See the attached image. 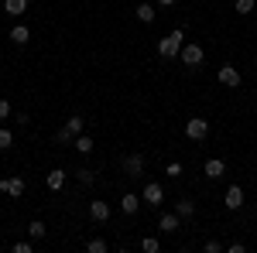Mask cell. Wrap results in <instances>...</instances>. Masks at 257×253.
Here are the masks:
<instances>
[{"mask_svg":"<svg viewBox=\"0 0 257 253\" xmlns=\"http://www.w3.org/2000/svg\"><path fill=\"white\" fill-rule=\"evenodd\" d=\"M182 45H185V35H182V31H172V35H165V38L158 41V55L161 59H178Z\"/></svg>","mask_w":257,"mask_h":253,"instance_id":"1","label":"cell"},{"mask_svg":"<svg viewBox=\"0 0 257 253\" xmlns=\"http://www.w3.org/2000/svg\"><path fill=\"white\" fill-rule=\"evenodd\" d=\"M82 127H86V120H82V117H69V120H65V127L55 134V140H59V144H72V140L82 134Z\"/></svg>","mask_w":257,"mask_h":253,"instance_id":"2","label":"cell"},{"mask_svg":"<svg viewBox=\"0 0 257 253\" xmlns=\"http://www.w3.org/2000/svg\"><path fill=\"white\" fill-rule=\"evenodd\" d=\"M120 171L127 178H141L144 175V154H123L120 157Z\"/></svg>","mask_w":257,"mask_h":253,"instance_id":"3","label":"cell"},{"mask_svg":"<svg viewBox=\"0 0 257 253\" xmlns=\"http://www.w3.org/2000/svg\"><path fill=\"white\" fill-rule=\"evenodd\" d=\"M206 134H209V120H202V117L185 120V137L189 140H206Z\"/></svg>","mask_w":257,"mask_h":253,"instance_id":"4","label":"cell"},{"mask_svg":"<svg viewBox=\"0 0 257 253\" xmlns=\"http://www.w3.org/2000/svg\"><path fill=\"white\" fill-rule=\"evenodd\" d=\"M141 202H144V205H161V202H165V188H161L158 181H148V185L141 188Z\"/></svg>","mask_w":257,"mask_h":253,"instance_id":"5","label":"cell"},{"mask_svg":"<svg viewBox=\"0 0 257 253\" xmlns=\"http://www.w3.org/2000/svg\"><path fill=\"white\" fill-rule=\"evenodd\" d=\"M178 59H182V65H189V69L202 65V45H182Z\"/></svg>","mask_w":257,"mask_h":253,"instance_id":"6","label":"cell"},{"mask_svg":"<svg viewBox=\"0 0 257 253\" xmlns=\"http://www.w3.org/2000/svg\"><path fill=\"white\" fill-rule=\"evenodd\" d=\"M24 178H18V175H11V178H0V192L4 195H11V198H21L24 195Z\"/></svg>","mask_w":257,"mask_h":253,"instance_id":"7","label":"cell"},{"mask_svg":"<svg viewBox=\"0 0 257 253\" xmlns=\"http://www.w3.org/2000/svg\"><path fill=\"white\" fill-rule=\"evenodd\" d=\"M216 79L223 82V86H230V89H237V86H240V69H237V65H219Z\"/></svg>","mask_w":257,"mask_h":253,"instance_id":"8","label":"cell"},{"mask_svg":"<svg viewBox=\"0 0 257 253\" xmlns=\"http://www.w3.org/2000/svg\"><path fill=\"white\" fill-rule=\"evenodd\" d=\"M223 202H226V209H230V212L243 209V188H240V185H230L226 195H223Z\"/></svg>","mask_w":257,"mask_h":253,"instance_id":"9","label":"cell"},{"mask_svg":"<svg viewBox=\"0 0 257 253\" xmlns=\"http://www.w3.org/2000/svg\"><path fill=\"white\" fill-rule=\"evenodd\" d=\"M141 205H144V202H141V195H134V192H123V195H120V212H123V215H134Z\"/></svg>","mask_w":257,"mask_h":253,"instance_id":"10","label":"cell"},{"mask_svg":"<svg viewBox=\"0 0 257 253\" xmlns=\"http://www.w3.org/2000/svg\"><path fill=\"white\" fill-rule=\"evenodd\" d=\"M202 175L213 178V181H216V178H223V175H226V161H219V157L206 161V164H202Z\"/></svg>","mask_w":257,"mask_h":253,"instance_id":"11","label":"cell"},{"mask_svg":"<svg viewBox=\"0 0 257 253\" xmlns=\"http://www.w3.org/2000/svg\"><path fill=\"white\" fill-rule=\"evenodd\" d=\"M158 229L161 233H175V229H182V215L178 212H165L158 219Z\"/></svg>","mask_w":257,"mask_h":253,"instance_id":"12","label":"cell"},{"mask_svg":"<svg viewBox=\"0 0 257 253\" xmlns=\"http://www.w3.org/2000/svg\"><path fill=\"white\" fill-rule=\"evenodd\" d=\"M89 215H93V222H106L110 219V205L106 202H89Z\"/></svg>","mask_w":257,"mask_h":253,"instance_id":"13","label":"cell"},{"mask_svg":"<svg viewBox=\"0 0 257 253\" xmlns=\"http://www.w3.org/2000/svg\"><path fill=\"white\" fill-rule=\"evenodd\" d=\"M45 185H48L52 192H59L62 185H65V171H62V168H52V171H48V178H45Z\"/></svg>","mask_w":257,"mask_h":253,"instance_id":"14","label":"cell"},{"mask_svg":"<svg viewBox=\"0 0 257 253\" xmlns=\"http://www.w3.org/2000/svg\"><path fill=\"white\" fill-rule=\"evenodd\" d=\"M175 212L182 215V219H192V215H196V202H192V198H178V202H175Z\"/></svg>","mask_w":257,"mask_h":253,"instance_id":"15","label":"cell"},{"mask_svg":"<svg viewBox=\"0 0 257 253\" xmlns=\"http://www.w3.org/2000/svg\"><path fill=\"white\" fill-rule=\"evenodd\" d=\"M4 11H7L11 18H21V14L28 11V0H4Z\"/></svg>","mask_w":257,"mask_h":253,"instance_id":"16","label":"cell"},{"mask_svg":"<svg viewBox=\"0 0 257 253\" xmlns=\"http://www.w3.org/2000/svg\"><path fill=\"white\" fill-rule=\"evenodd\" d=\"M11 41H14V45H28V41H31V31H28L24 24H18V28H11Z\"/></svg>","mask_w":257,"mask_h":253,"instance_id":"17","label":"cell"},{"mask_svg":"<svg viewBox=\"0 0 257 253\" xmlns=\"http://www.w3.org/2000/svg\"><path fill=\"white\" fill-rule=\"evenodd\" d=\"M45 233H48V226H45L41 219H31V222H28V236H31V239H41Z\"/></svg>","mask_w":257,"mask_h":253,"instance_id":"18","label":"cell"},{"mask_svg":"<svg viewBox=\"0 0 257 253\" xmlns=\"http://www.w3.org/2000/svg\"><path fill=\"white\" fill-rule=\"evenodd\" d=\"M72 144H76V151H79V154H93V137L79 134L76 140H72Z\"/></svg>","mask_w":257,"mask_h":253,"instance_id":"19","label":"cell"},{"mask_svg":"<svg viewBox=\"0 0 257 253\" xmlns=\"http://www.w3.org/2000/svg\"><path fill=\"white\" fill-rule=\"evenodd\" d=\"M134 14H138V21L151 24V21H155V7H151V4H138V11H134Z\"/></svg>","mask_w":257,"mask_h":253,"instance_id":"20","label":"cell"},{"mask_svg":"<svg viewBox=\"0 0 257 253\" xmlns=\"http://www.w3.org/2000/svg\"><path fill=\"white\" fill-rule=\"evenodd\" d=\"M76 178H79V185H93V181H96V171H93V168H79Z\"/></svg>","mask_w":257,"mask_h":253,"instance_id":"21","label":"cell"},{"mask_svg":"<svg viewBox=\"0 0 257 253\" xmlns=\"http://www.w3.org/2000/svg\"><path fill=\"white\" fill-rule=\"evenodd\" d=\"M141 250H144V253H158L161 243L155 239V236H144V239H141Z\"/></svg>","mask_w":257,"mask_h":253,"instance_id":"22","label":"cell"},{"mask_svg":"<svg viewBox=\"0 0 257 253\" xmlns=\"http://www.w3.org/2000/svg\"><path fill=\"white\" fill-rule=\"evenodd\" d=\"M7 147H14V134L7 127H0V151H7Z\"/></svg>","mask_w":257,"mask_h":253,"instance_id":"23","label":"cell"},{"mask_svg":"<svg viewBox=\"0 0 257 253\" xmlns=\"http://www.w3.org/2000/svg\"><path fill=\"white\" fill-rule=\"evenodd\" d=\"M86 250H89V253H106L110 246H106V239H89V243H86Z\"/></svg>","mask_w":257,"mask_h":253,"instance_id":"24","label":"cell"},{"mask_svg":"<svg viewBox=\"0 0 257 253\" xmlns=\"http://www.w3.org/2000/svg\"><path fill=\"white\" fill-rule=\"evenodd\" d=\"M233 7H237V14H250V11L257 7V0H237Z\"/></svg>","mask_w":257,"mask_h":253,"instance_id":"25","label":"cell"},{"mask_svg":"<svg viewBox=\"0 0 257 253\" xmlns=\"http://www.w3.org/2000/svg\"><path fill=\"white\" fill-rule=\"evenodd\" d=\"M165 175H168V178H178V175H182V164H178V161L165 164Z\"/></svg>","mask_w":257,"mask_h":253,"instance_id":"26","label":"cell"},{"mask_svg":"<svg viewBox=\"0 0 257 253\" xmlns=\"http://www.w3.org/2000/svg\"><path fill=\"white\" fill-rule=\"evenodd\" d=\"M202 250H206V253H219V250H223V243H219V239H206Z\"/></svg>","mask_w":257,"mask_h":253,"instance_id":"27","label":"cell"},{"mask_svg":"<svg viewBox=\"0 0 257 253\" xmlns=\"http://www.w3.org/2000/svg\"><path fill=\"white\" fill-rule=\"evenodd\" d=\"M35 250V243H28V239H21V243H14V253H31Z\"/></svg>","mask_w":257,"mask_h":253,"instance_id":"28","label":"cell"},{"mask_svg":"<svg viewBox=\"0 0 257 253\" xmlns=\"http://www.w3.org/2000/svg\"><path fill=\"white\" fill-rule=\"evenodd\" d=\"M11 117V99H0V120Z\"/></svg>","mask_w":257,"mask_h":253,"instance_id":"29","label":"cell"},{"mask_svg":"<svg viewBox=\"0 0 257 253\" xmlns=\"http://www.w3.org/2000/svg\"><path fill=\"white\" fill-rule=\"evenodd\" d=\"M158 4H161V7H172V4H175V0H158Z\"/></svg>","mask_w":257,"mask_h":253,"instance_id":"30","label":"cell"}]
</instances>
